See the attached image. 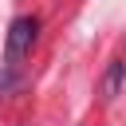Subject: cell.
<instances>
[{"label":"cell","mask_w":126,"mask_h":126,"mask_svg":"<svg viewBox=\"0 0 126 126\" xmlns=\"http://www.w3.org/2000/svg\"><path fill=\"white\" fill-rule=\"evenodd\" d=\"M35 35H39V20L35 16H16L8 24V39H4V59L8 63H20L32 55L35 47Z\"/></svg>","instance_id":"1"},{"label":"cell","mask_w":126,"mask_h":126,"mask_svg":"<svg viewBox=\"0 0 126 126\" xmlns=\"http://www.w3.org/2000/svg\"><path fill=\"white\" fill-rule=\"evenodd\" d=\"M122 79H126V63H122V59H110V67H106V75H102V98H114L118 87H122Z\"/></svg>","instance_id":"2"}]
</instances>
